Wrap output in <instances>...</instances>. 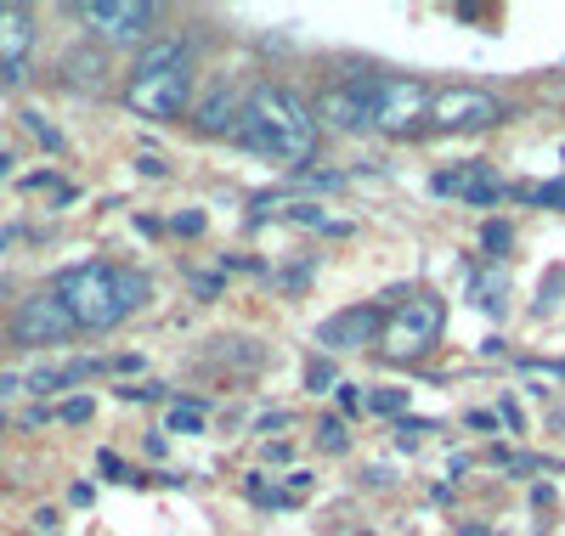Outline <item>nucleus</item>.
Returning <instances> with one entry per match:
<instances>
[{"label": "nucleus", "instance_id": "obj_36", "mask_svg": "<svg viewBox=\"0 0 565 536\" xmlns=\"http://www.w3.org/2000/svg\"><path fill=\"white\" fill-rule=\"evenodd\" d=\"M12 170V153H0V175H7Z\"/></svg>", "mask_w": 565, "mask_h": 536}, {"label": "nucleus", "instance_id": "obj_24", "mask_svg": "<svg viewBox=\"0 0 565 536\" xmlns=\"http://www.w3.org/2000/svg\"><path fill=\"white\" fill-rule=\"evenodd\" d=\"M90 412H97V407H90V396H74V401H63V407H57V418H63V424H85Z\"/></svg>", "mask_w": 565, "mask_h": 536}, {"label": "nucleus", "instance_id": "obj_21", "mask_svg": "<svg viewBox=\"0 0 565 536\" xmlns=\"http://www.w3.org/2000/svg\"><path fill=\"white\" fill-rule=\"evenodd\" d=\"M317 492V474H306V469H295L289 480H282V492H277V503H306Z\"/></svg>", "mask_w": 565, "mask_h": 536}, {"label": "nucleus", "instance_id": "obj_32", "mask_svg": "<svg viewBox=\"0 0 565 536\" xmlns=\"http://www.w3.org/2000/svg\"><path fill=\"white\" fill-rule=\"evenodd\" d=\"M136 170H141V175H164V164H159L153 153H141V159H136Z\"/></svg>", "mask_w": 565, "mask_h": 536}, {"label": "nucleus", "instance_id": "obj_30", "mask_svg": "<svg viewBox=\"0 0 565 536\" xmlns=\"http://www.w3.org/2000/svg\"><path fill=\"white\" fill-rule=\"evenodd\" d=\"M193 294L215 300V294H221V277H204V271H199V277H193Z\"/></svg>", "mask_w": 565, "mask_h": 536}, {"label": "nucleus", "instance_id": "obj_23", "mask_svg": "<svg viewBox=\"0 0 565 536\" xmlns=\"http://www.w3.org/2000/svg\"><path fill=\"white\" fill-rule=\"evenodd\" d=\"M23 125H29V130H34V136H40V148H52V153H57V148H63V136H57V130H52V125H45V114H23Z\"/></svg>", "mask_w": 565, "mask_h": 536}, {"label": "nucleus", "instance_id": "obj_5", "mask_svg": "<svg viewBox=\"0 0 565 536\" xmlns=\"http://www.w3.org/2000/svg\"><path fill=\"white\" fill-rule=\"evenodd\" d=\"M498 119H503V103L481 85H441V90H430V108H424V130H441V136L487 130Z\"/></svg>", "mask_w": 565, "mask_h": 536}, {"label": "nucleus", "instance_id": "obj_26", "mask_svg": "<svg viewBox=\"0 0 565 536\" xmlns=\"http://www.w3.org/2000/svg\"><path fill=\"white\" fill-rule=\"evenodd\" d=\"M119 396H125V401H159V396H164V384H125Z\"/></svg>", "mask_w": 565, "mask_h": 536}, {"label": "nucleus", "instance_id": "obj_33", "mask_svg": "<svg viewBox=\"0 0 565 536\" xmlns=\"http://www.w3.org/2000/svg\"><path fill=\"white\" fill-rule=\"evenodd\" d=\"M289 424V412H266V418H255V429H282Z\"/></svg>", "mask_w": 565, "mask_h": 536}, {"label": "nucleus", "instance_id": "obj_9", "mask_svg": "<svg viewBox=\"0 0 565 536\" xmlns=\"http://www.w3.org/2000/svg\"><path fill=\"white\" fill-rule=\"evenodd\" d=\"M68 333H74V317H68V305L52 294V288L18 300V311H12V339L18 345H63Z\"/></svg>", "mask_w": 565, "mask_h": 536}, {"label": "nucleus", "instance_id": "obj_28", "mask_svg": "<svg viewBox=\"0 0 565 536\" xmlns=\"http://www.w3.org/2000/svg\"><path fill=\"white\" fill-rule=\"evenodd\" d=\"M334 396H340L345 418H351V412H362V389H356V384H334Z\"/></svg>", "mask_w": 565, "mask_h": 536}, {"label": "nucleus", "instance_id": "obj_4", "mask_svg": "<svg viewBox=\"0 0 565 536\" xmlns=\"http://www.w3.org/2000/svg\"><path fill=\"white\" fill-rule=\"evenodd\" d=\"M441 328H447V300H441V294H407V300L385 317L380 351H385V362H418V356L436 351Z\"/></svg>", "mask_w": 565, "mask_h": 536}, {"label": "nucleus", "instance_id": "obj_35", "mask_svg": "<svg viewBox=\"0 0 565 536\" xmlns=\"http://www.w3.org/2000/svg\"><path fill=\"white\" fill-rule=\"evenodd\" d=\"M458 536H492L487 525H458Z\"/></svg>", "mask_w": 565, "mask_h": 536}, {"label": "nucleus", "instance_id": "obj_34", "mask_svg": "<svg viewBox=\"0 0 565 536\" xmlns=\"http://www.w3.org/2000/svg\"><path fill=\"white\" fill-rule=\"evenodd\" d=\"M12 389H23V378H12V373H0V396H12Z\"/></svg>", "mask_w": 565, "mask_h": 536}, {"label": "nucleus", "instance_id": "obj_8", "mask_svg": "<svg viewBox=\"0 0 565 536\" xmlns=\"http://www.w3.org/2000/svg\"><path fill=\"white\" fill-rule=\"evenodd\" d=\"M424 108H430V85H418L407 74H380V103H373V125L407 136L424 125Z\"/></svg>", "mask_w": 565, "mask_h": 536}, {"label": "nucleus", "instance_id": "obj_16", "mask_svg": "<svg viewBox=\"0 0 565 536\" xmlns=\"http://www.w3.org/2000/svg\"><path fill=\"white\" fill-rule=\"evenodd\" d=\"M503 294H509V277H503V271H487V277L469 282V305H476V311L503 317Z\"/></svg>", "mask_w": 565, "mask_h": 536}, {"label": "nucleus", "instance_id": "obj_19", "mask_svg": "<svg viewBox=\"0 0 565 536\" xmlns=\"http://www.w3.org/2000/svg\"><path fill=\"white\" fill-rule=\"evenodd\" d=\"M362 407H367V412H385V418H402V412H407V389H373Z\"/></svg>", "mask_w": 565, "mask_h": 536}, {"label": "nucleus", "instance_id": "obj_29", "mask_svg": "<svg viewBox=\"0 0 565 536\" xmlns=\"http://www.w3.org/2000/svg\"><path fill=\"white\" fill-rule=\"evenodd\" d=\"M170 232H181V237H193V232H204V215H175V221H170Z\"/></svg>", "mask_w": 565, "mask_h": 536}, {"label": "nucleus", "instance_id": "obj_18", "mask_svg": "<svg viewBox=\"0 0 565 536\" xmlns=\"http://www.w3.org/2000/svg\"><path fill=\"white\" fill-rule=\"evenodd\" d=\"M317 447H322V452H345V447H351V424H345L340 412H328V418L317 424Z\"/></svg>", "mask_w": 565, "mask_h": 536}, {"label": "nucleus", "instance_id": "obj_15", "mask_svg": "<svg viewBox=\"0 0 565 536\" xmlns=\"http://www.w3.org/2000/svg\"><path fill=\"white\" fill-rule=\"evenodd\" d=\"M103 74H108V57L103 52H68L63 57V79L79 85V90H103Z\"/></svg>", "mask_w": 565, "mask_h": 536}, {"label": "nucleus", "instance_id": "obj_27", "mask_svg": "<svg viewBox=\"0 0 565 536\" xmlns=\"http://www.w3.org/2000/svg\"><path fill=\"white\" fill-rule=\"evenodd\" d=\"M97 469H103L108 480H130V469H125V458H119V452H97Z\"/></svg>", "mask_w": 565, "mask_h": 536}, {"label": "nucleus", "instance_id": "obj_3", "mask_svg": "<svg viewBox=\"0 0 565 536\" xmlns=\"http://www.w3.org/2000/svg\"><path fill=\"white\" fill-rule=\"evenodd\" d=\"M193 79H199L193 45L181 34H164L136 57V68L125 79V108L141 119H181L186 103H193Z\"/></svg>", "mask_w": 565, "mask_h": 536}, {"label": "nucleus", "instance_id": "obj_14", "mask_svg": "<svg viewBox=\"0 0 565 536\" xmlns=\"http://www.w3.org/2000/svg\"><path fill=\"white\" fill-rule=\"evenodd\" d=\"M481 181H492V170L487 164H458V170H441V175H430V192H441V199H469Z\"/></svg>", "mask_w": 565, "mask_h": 536}, {"label": "nucleus", "instance_id": "obj_1", "mask_svg": "<svg viewBox=\"0 0 565 536\" xmlns=\"http://www.w3.org/2000/svg\"><path fill=\"white\" fill-rule=\"evenodd\" d=\"M232 141L255 159H271L282 170H300L317 159V114L282 85H255L244 96V114L232 125Z\"/></svg>", "mask_w": 565, "mask_h": 536}, {"label": "nucleus", "instance_id": "obj_13", "mask_svg": "<svg viewBox=\"0 0 565 536\" xmlns=\"http://www.w3.org/2000/svg\"><path fill=\"white\" fill-rule=\"evenodd\" d=\"M97 373H103V362H63V367H34L23 384L34 389V396H57V389H74V384L97 378Z\"/></svg>", "mask_w": 565, "mask_h": 536}, {"label": "nucleus", "instance_id": "obj_17", "mask_svg": "<svg viewBox=\"0 0 565 536\" xmlns=\"http://www.w3.org/2000/svg\"><path fill=\"white\" fill-rule=\"evenodd\" d=\"M204 424H210V407L204 401H175L164 412V435H199Z\"/></svg>", "mask_w": 565, "mask_h": 536}, {"label": "nucleus", "instance_id": "obj_12", "mask_svg": "<svg viewBox=\"0 0 565 536\" xmlns=\"http://www.w3.org/2000/svg\"><path fill=\"white\" fill-rule=\"evenodd\" d=\"M238 114H244V90L238 85H215L204 103H199V130L204 136H232Z\"/></svg>", "mask_w": 565, "mask_h": 536}, {"label": "nucleus", "instance_id": "obj_11", "mask_svg": "<svg viewBox=\"0 0 565 536\" xmlns=\"http://www.w3.org/2000/svg\"><path fill=\"white\" fill-rule=\"evenodd\" d=\"M34 52V12L29 7H0V85H18Z\"/></svg>", "mask_w": 565, "mask_h": 536}, {"label": "nucleus", "instance_id": "obj_2", "mask_svg": "<svg viewBox=\"0 0 565 536\" xmlns=\"http://www.w3.org/2000/svg\"><path fill=\"white\" fill-rule=\"evenodd\" d=\"M52 294L68 305L74 328L108 333V328H119L125 317H136L141 305L153 300V282H148V271H136V266L85 260V266H68V271L57 277Z\"/></svg>", "mask_w": 565, "mask_h": 536}, {"label": "nucleus", "instance_id": "obj_25", "mask_svg": "<svg viewBox=\"0 0 565 536\" xmlns=\"http://www.w3.org/2000/svg\"><path fill=\"white\" fill-rule=\"evenodd\" d=\"M306 384H311V389H334V384H340V378H334V367H328V362H322V356H317V362H311V367H306Z\"/></svg>", "mask_w": 565, "mask_h": 536}, {"label": "nucleus", "instance_id": "obj_22", "mask_svg": "<svg viewBox=\"0 0 565 536\" xmlns=\"http://www.w3.org/2000/svg\"><path fill=\"white\" fill-rule=\"evenodd\" d=\"M521 199H526V204H543V210H554V204H565V181H543V186H521Z\"/></svg>", "mask_w": 565, "mask_h": 536}, {"label": "nucleus", "instance_id": "obj_7", "mask_svg": "<svg viewBox=\"0 0 565 536\" xmlns=\"http://www.w3.org/2000/svg\"><path fill=\"white\" fill-rule=\"evenodd\" d=\"M373 103H380V74H356L345 85H328L311 114H317V125L356 136V130H373Z\"/></svg>", "mask_w": 565, "mask_h": 536}, {"label": "nucleus", "instance_id": "obj_20", "mask_svg": "<svg viewBox=\"0 0 565 536\" xmlns=\"http://www.w3.org/2000/svg\"><path fill=\"white\" fill-rule=\"evenodd\" d=\"M509 243H514L509 221H487V226H481V249H487L492 260H503V255H509Z\"/></svg>", "mask_w": 565, "mask_h": 536}, {"label": "nucleus", "instance_id": "obj_6", "mask_svg": "<svg viewBox=\"0 0 565 536\" xmlns=\"http://www.w3.org/2000/svg\"><path fill=\"white\" fill-rule=\"evenodd\" d=\"M74 18L97 40H108V45H130V40L148 34L164 12L153 7V0H79Z\"/></svg>", "mask_w": 565, "mask_h": 536}, {"label": "nucleus", "instance_id": "obj_10", "mask_svg": "<svg viewBox=\"0 0 565 536\" xmlns=\"http://www.w3.org/2000/svg\"><path fill=\"white\" fill-rule=\"evenodd\" d=\"M380 333H385L380 305H351V311H334L317 328V345L322 351H367V345H380Z\"/></svg>", "mask_w": 565, "mask_h": 536}, {"label": "nucleus", "instance_id": "obj_31", "mask_svg": "<svg viewBox=\"0 0 565 536\" xmlns=\"http://www.w3.org/2000/svg\"><path fill=\"white\" fill-rule=\"evenodd\" d=\"M469 429H481V435H492V429H498V418H492V412H481V407H476V412H469Z\"/></svg>", "mask_w": 565, "mask_h": 536}]
</instances>
